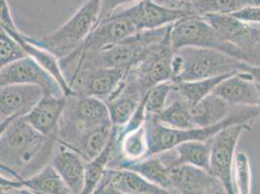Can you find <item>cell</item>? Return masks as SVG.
Here are the masks:
<instances>
[{
	"instance_id": "obj_32",
	"label": "cell",
	"mask_w": 260,
	"mask_h": 194,
	"mask_svg": "<svg viewBox=\"0 0 260 194\" xmlns=\"http://www.w3.org/2000/svg\"><path fill=\"white\" fill-rule=\"evenodd\" d=\"M140 0H100V12L98 22L103 21L104 19L111 17L115 14V11L119 8V6L128 4L132 2H136Z\"/></svg>"
},
{
	"instance_id": "obj_14",
	"label": "cell",
	"mask_w": 260,
	"mask_h": 194,
	"mask_svg": "<svg viewBox=\"0 0 260 194\" xmlns=\"http://www.w3.org/2000/svg\"><path fill=\"white\" fill-rule=\"evenodd\" d=\"M215 94L238 107H257L259 87L248 72L229 76L216 87Z\"/></svg>"
},
{
	"instance_id": "obj_39",
	"label": "cell",
	"mask_w": 260,
	"mask_h": 194,
	"mask_svg": "<svg viewBox=\"0 0 260 194\" xmlns=\"http://www.w3.org/2000/svg\"><path fill=\"white\" fill-rule=\"evenodd\" d=\"M258 87H259V102H258V105H257V109H258V112H259L260 115V86L258 85Z\"/></svg>"
},
{
	"instance_id": "obj_6",
	"label": "cell",
	"mask_w": 260,
	"mask_h": 194,
	"mask_svg": "<svg viewBox=\"0 0 260 194\" xmlns=\"http://www.w3.org/2000/svg\"><path fill=\"white\" fill-rule=\"evenodd\" d=\"M140 31L133 5L98 22L87 40L68 56L96 54L101 50L119 43Z\"/></svg>"
},
{
	"instance_id": "obj_30",
	"label": "cell",
	"mask_w": 260,
	"mask_h": 194,
	"mask_svg": "<svg viewBox=\"0 0 260 194\" xmlns=\"http://www.w3.org/2000/svg\"><path fill=\"white\" fill-rule=\"evenodd\" d=\"M233 181L237 194H251V167L249 155L245 151H238L233 168Z\"/></svg>"
},
{
	"instance_id": "obj_11",
	"label": "cell",
	"mask_w": 260,
	"mask_h": 194,
	"mask_svg": "<svg viewBox=\"0 0 260 194\" xmlns=\"http://www.w3.org/2000/svg\"><path fill=\"white\" fill-rule=\"evenodd\" d=\"M127 72L122 68L84 70L70 79L69 86L76 95L96 97L106 101L119 89Z\"/></svg>"
},
{
	"instance_id": "obj_23",
	"label": "cell",
	"mask_w": 260,
	"mask_h": 194,
	"mask_svg": "<svg viewBox=\"0 0 260 194\" xmlns=\"http://www.w3.org/2000/svg\"><path fill=\"white\" fill-rule=\"evenodd\" d=\"M119 130L113 126L112 137L109 141L106 148L101 151L100 154L86 164L85 174V186L82 194H92L102 183L105 173L108 170L111 160L114 155V151L117 144Z\"/></svg>"
},
{
	"instance_id": "obj_15",
	"label": "cell",
	"mask_w": 260,
	"mask_h": 194,
	"mask_svg": "<svg viewBox=\"0 0 260 194\" xmlns=\"http://www.w3.org/2000/svg\"><path fill=\"white\" fill-rule=\"evenodd\" d=\"M66 104L67 96H55L45 93L25 119L33 128L44 136L56 138Z\"/></svg>"
},
{
	"instance_id": "obj_9",
	"label": "cell",
	"mask_w": 260,
	"mask_h": 194,
	"mask_svg": "<svg viewBox=\"0 0 260 194\" xmlns=\"http://www.w3.org/2000/svg\"><path fill=\"white\" fill-rule=\"evenodd\" d=\"M173 55L169 30L162 42L138 64L130 68L128 72L137 79L146 90L150 91L151 88L158 84L173 81Z\"/></svg>"
},
{
	"instance_id": "obj_13",
	"label": "cell",
	"mask_w": 260,
	"mask_h": 194,
	"mask_svg": "<svg viewBox=\"0 0 260 194\" xmlns=\"http://www.w3.org/2000/svg\"><path fill=\"white\" fill-rule=\"evenodd\" d=\"M51 164L73 194H82L85 186L86 159L57 141Z\"/></svg>"
},
{
	"instance_id": "obj_10",
	"label": "cell",
	"mask_w": 260,
	"mask_h": 194,
	"mask_svg": "<svg viewBox=\"0 0 260 194\" xmlns=\"http://www.w3.org/2000/svg\"><path fill=\"white\" fill-rule=\"evenodd\" d=\"M0 84L1 86L33 85L43 88L47 94L65 96L57 81L30 56L1 67Z\"/></svg>"
},
{
	"instance_id": "obj_42",
	"label": "cell",
	"mask_w": 260,
	"mask_h": 194,
	"mask_svg": "<svg viewBox=\"0 0 260 194\" xmlns=\"http://www.w3.org/2000/svg\"><path fill=\"white\" fill-rule=\"evenodd\" d=\"M182 1H183V0H182Z\"/></svg>"
},
{
	"instance_id": "obj_38",
	"label": "cell",
	"mask_w": 260,
	"mask_h": 194,
	"mask_svg": "<svg viewBox=\"0 0 260 194\" xmlns=\"http://www.w3.org/2000/svg\"><path fill=\"white\" fill-rule=\"evenodd\" d=\"M253 24H254V26H255L256 30L260 33V23H253Z\"/></svg>"
},
{
	"instance_id": "obj_33",
	"label": "cell",
	"mask_w": 260,
	"mask_h": 194,
	"mask_svg": "<svg viewBox=\"0 0 260 194\" xmlns=\"http://www.w3.org/2000/svg\"><path fill=\"white\" fill-rule=\"evenodd\" d=\"M242 22L248 23H260V6H249L231 14Z\"/></svg>"
},
{
	"instance_id": "obj_16",
	"label": "cell",
	"mask_w": 260,
	"mask_h": 194,
	"mask_svg": "<svg viewBox=\"0 0 260 194\" xmlns=\"http://www.w3.org/2000/svg\"><path fill=\"white\" fill-rule=\"evenodd\" d=\"M171 190L180 194H202L219 183L212 174L188 164L169 167Z\"/></svg>"
},
{
	"instance_id": "obj_21",
	"label": "cell",
	"mask_w": 260,
	"mask_h": 194,
	"mask_svg": "<svg viewBox=\"0 0 260 194\" xmlns=\"http://www.w3.org/2000/svg\"><path fill=\"white\" fill-rule=\"evenodd\" d=\"M104 180L108 185L123 193L172 194L168 189L159 187L127 169H108Z\"/></svg>"
},
{
	"instance_id": "obj_18",
	"label": "cell",
	"mask_w": 260,
	"mask_h": 194,
	"mask_svg": "<svg viewBox=\"0 0 260 194\" xmlns=\"http://www.w3.org/2000/svg\"><path fill=\"white\" fill-rule=\"evenodd\" d=\"M1 186L24 187L35 194H73L51 163L24 179L12 180L1 176Z\"/></svg>"
},
{
	"instance_id": "obj_31",
	"label": "cell",
	"mask_w": 260,
	"mask_h": 194,
	"mask_svg": "<svg viewBox=\"0 0 260 194\" xmlns=\"http://www.w3.org/2000/svg\"><path fill=\"white\" fill-rule=\"evenodd\" d=\"M28 56L22 45L4 30H0V65L4 67Z\"/></svg>"
},
{
	"instance_id": "obj_36",
	"label": "cell",
	"mask_w": 260,
	"mask_h": 194,
	"mask_svg": "<svg viewBox=\"0 0 260 194\" xmlns=\"http://www.w3.org/2000/svg\"><path fill=\"white\" fill-rule=\"evenodd\" d=\"M202 194H228V192L222 183L219 182Z\"/></svg>"
},
{
	"instance_id": "obj_22",
	"label": "cell",
	"mask_w": 260,
	"mask_h": 194,
	"mask_svg": "<svg viewBox=\"0 0 260 194\" xmlns=\"http://www.w3.org/2000/svg\"><path fill=\"white\" fill-rule=\"evenodd\" d=\"M143 100L141 97L124 88L121 83L119 89L105 101L113 126L116 128L124 127L132 119Z\"/></svg>"
},
{
	"instance_id": "obj_35",
	"label": "cell",
	"mask_w": 260,
	"mask_h": 194,
	"mask_svg": "<svg viewBox=\"0 0 260 194\" xmlns=\"http://www.w3.org/2000/svg\"><path fill=\"white\" fill-rule=\"evenodd\" d=\"M253 81L260 86V66H254V65H249L247 69V71Z\"/></svg>"
},
{
	"instance_id": "obj_7",
	"label": "cell",
	"mask_w": 260,
	"mask_h": 194,
	"mask_svg": "<svg viewBox=\"0 0 260 194\" xmlns=\"http://www.w3.org/2000/svg\"><path fill=\"white\" fill-rule=\"evenodd\" d=\"M249 130V123L233 124L209 140L211 144L210 173L222 183L228 194H237L233 181L236 148L241 135Z\"/></svg>"
},
{
	"instance_id": "obj_17",
	"label": "cell",
	"mask_w": 260,
	"mask_h": 194,
	"mask_svg": "<svg viewBox=\"0 0 260 194\" xmlns=\"http://www.w3.org/2000/svg\"><path fill=\"white\" fill-rule=\"evenodd\" d=\"M157 155L168 167L180 164H188L210 172V141L184 142L176 146L172 150L164 151Z\"/></svg>"
},
{
	"instance_id": "obj_40",
	"label": "cell",
	"mask_w": 260,
	"mask_h": 194,
	"mask_svg": "<svg viewBox=\"0 0 260 194\" xmlns=\"http://www.w3.org/2000/svg\"><path fill=\"white\" fill-rule=\"evenodd\" d=\"M183 1H185V2H192L193 0H183Z\"/></svg>"
},
{
	"instance_id": "obj_24",
	"label": "cell",
	"mask_w": 260,
	"mask_h": 194,
	"mask_svg": "<svg viewBox=\"0 0 260 194\" xmlns=\"http://www.w3.org/2000/svg\"><path fill=\"white\" fill-rule=\"evenodd\" d=\"M165 126L176 130L196 127L190 115V105L175 90L170 94L166 107L155 117H151Z\"/></svg>"
},
{
	"instance_id": "obj_3",
	"label": "cell",
	"mask_w": 260,
	"mask_h": 194,
	"mask_svg": "<svg viewBox=\"0 0 260 194\" xmlns=\"http://www.w3.org/2000/svg\"><path fill=\"white\" fill-rule=\"evenodd\" d=\"M259 116L257 107H243L236 114L217 125L210 127H194L189 130L171 128L159 123L153 118L146 117V126L149 139V156L172 150L176 146L184 142H207L228 126L238 123L250 124V122H253V120Z\"/></svg>"
},
{
	"instance_id": "obj_2",
	"label": "cell",
	"mask_w": 260,
	"mask_h": 194,
	"mask_svg": "<svg viewBox=\"0 0 260 194\" xmlns=\"http://www.w3.org/2000/svg\"><path fill=\"white\" fill-rule=\"evenodd\" d=\"M249 65L216 50L186 47L174 52L173 82L183 83L246 72Z\"/></svg>"
},
{
	"instance_id": "obj_4",
	"label": "cell",
	"mask_w": 260,
	"mask_h": 194,
	"mask_svg": "<svg viewBox=\"0 0 260 194\" xmlns=\"http://www.w3.org/2000/svg\"><path fill=\"white\" fill-rule=\"evenodd\" d=\"M100 0H87L61 26L34 43L48 50L59 60L74 53L98 24Z\"/></svg>"
},
{
	"instance_id": "obj_25",
	"label": "cell",
	"mask_w": 260,
	"mask_h": 194,
	"mask_svg": "<svg viewBox=\"0 0 260 194\" xmlns=\"http://www.w3.org/2000/svg\"><path fill=\"white\" fill-rule=\"evenodd\" d=\"M112 123L102 124L90 128L82 135L73 150L79 152L86 159V161H89L95 158L106 148L112 137Z\"/></svg>"
},
{
	"instance_id": "obj_12",
	"label": "cell",
	"mask_w": 260,
	"mask_h": 194,
	"mask_svg": "<svg viewBox=\"0 0 260 194\" xmlns=\"http://www.w3.org/2000/svg\"><path fill=\"white\" fill-rule=\"evenodd\" d=\"M44 94L43 88L38 86H1L0 130L15 119L25 118L42 99Z\"/></svg>"
},
{
	"instance_id": "obj_5",
	"label": "cell",
	"mask_w": 260,
	"mask_h": 194,
	"mask_svg": "<svg viewBox=\"0 0 260 194\" xmlns=\"http://www.w3.org/2000/svg\"><path fill=\"white\" fill-rule=\"evenodd\" d=\"M170 42L174 52L186 47L210 49L229 54L250 64L248 54L221 37L200 16H187L174 22L170 27Z\"/></svg>"
},
{
	"instance_id": "obj_37",
	"label": "cell",
	"mask_w": 260,
	"mask_h": 194,
	"mask_svg": "<svg viewBox=\"0 0 260 194\" xmlns=\"http://www.w3.org/2000/svg\"><path fill=\"white\" fill-rule=\"evenodd\" d=\"M92 194H102V187H101V184L99 185V187H98V189L93 192Z\"/></svg>"
},
{
	"instance_id": "obj_27",
	"label": "cell",
	"mask_w": 260,
	"mask_h": 194,
	"mask_svg": "<svg viewBox=\"0 0 260 194\" xmlns=\"http://www.w3.org/2000/svg\"><path fill=\"white\" fill-rule=\"evenodd\" d=\"M120 169H127L137 173L153 184L171 190L169 167L163 163L157 154L148 156L140 161L131 163Z\"/></svg>"
},
{
	"instance_id": "obj_20",
	"label": "cell",
	"mask_w": 260,
	"mask_h": 194,
	"mask_svg": "<svg viewBox=\"0 0 260 194\" xmlns=\"http://www.w3.org/2000/svg\"><path fill=\"white\" fill-rule=\"evenodd\" d=\"M242 108L229 104L213 92L198 103L190 105V115L196 127H210L233 116Z\"/></svg>"
},
{
	"instance_id": "obj_29",
	"label": "cell",
	"mask_w": 260,
	"mask_h": 194,
	"mask_svg": "<svg viewBox=\"0 0 260 194\" xmlns=\"http://www.w3.org/2000/svg\"><path fill=\"white\" fill-rule=\"evenodd\" d=\"M173 81L164 82L153 86L145 97L146 117H155L166 107L170 94L173 91Z\"/></svg>"
},
{
	"instance_id": "obj_26",
	"label": "cell",
	"mask_w": 260,
	"mask_h": 194,
	"mask_svg": "<svg viewBox=\"0 0 260 194\" xmlns=\"http://www.w3.org/2000/svg\"><path fill=\"white\" fill-rule=\"evenodd\" d=\"M256 0H194L187 2L185 10L190 16L231 15L249 6H256Z\"/></svg>"
},
{
	"instance_id": "obj_8",
	"label": "cell",
	"mask_w": 260,
	"mask_h": 194,
	"mask_svg": "<svg viewBox=\"0 0 260 194\" xmlns=\"http://www.w3.org/2000/svg\"><path fill=\"white\" fill-rule=\"evenodd\" d=\"M203 18L221 37L248 54L250 65L260 66V33L253 23L242 22L225 14L207 15Z\"/></svg>"
},
{
	"instance_id": "obj_41",
	"label": "cell",
	"mask_w": 260,
	"mask_h": 194,
	"mask_svg": "<svg viewBox=\"0 0 260 194\" xmlns=\"http://www.w3.org/2000/svg\"><path fill=\"white\" fill-rule=\"evenodd\" d=\"M256 2H257V5H260V0H256Z\"/></svg>"
},
{
	"instance_id": "obj_28",
	"label": "cell",
	"mask_w": 260,
	"mask_h": 194,
	"mask_svg": "<svg viewBox=\"0 0 260 194\" xmlns=\"http://www.w3.org/2000/svg\"><path fill=\"white\" fill-rule=\"evenodd\" d=\"M235 73H230V74L209 78L204 80H198V81L175 83V90L189 105H193L208 95H210L211 93H213L216 87L222 81H224L229 76Z\"/></svg>"
},
{
	"instance_id": "obj_34",
	"label": "cell",
	"mask_w": 260,
	"mask_h": 194,
	"mask_svg": "<svg viewBox=\"0 0 260 194\" xmlns=\"http://www.w3.org/2000/svg\"><path fill=\"white\" fill-rule=\"evenodd\" d=\"M0 194H35L27 188L24 187H15V186H1Z\"/></svg>"
},
{
	"instance_id": "obj_1",
	"label": "cell",
	"mask_w": 260,
	"mask_h": 194,
	"mask_svg": "<svg viewBox=\"0 0 260 194\" xmlns=\"http://www.w3.org/2000/svg\"><path fill=\"white\" fill-rule=\"evenodd\" d=\"M0 135L1 172L12 174V180L18 179L19 170L34 175L52 161L57 139L44 136L25 118L11 121Z\"/></svg>"
},
{
	"instance_id": "obj_19",
	"label": "cell",
	"mask_w": 260,
	"mask_h": 194,
	"mask_svg": "<svg viewBox=\"0 0 260 194\" xmlns=\"http://www.w3.org/2000/svg\"><path fill=\"white\" fill-rule=\"evenodd\" d=\"M140 30H153L169 26L189 16L181 9L171 8L154 0H140L134 5Z\"/></svg>"
}]
</instances>
